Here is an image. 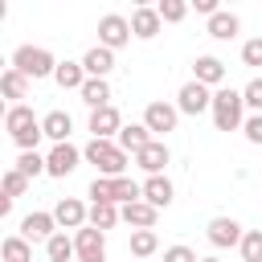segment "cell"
<instances>
[{
	"label": "cell",
	"instance_id": "6da1fadb",
	"mask_svg": "<svg viewBox=\"0 0 262 262\" xmlns=\"http://www.w3.org/2000/svg\"><path fill=\"white\" fill-rule=\"evenodd\" d=\"M4 131L12 135V143L20 147V151H37V143L45 139V127H41V119L33 115V106H8L4 111Z\"/></svg>",
	"mask_w": 262,
	"mask_h": 262
},
{
	"label": "cell",
	"instance_id": "7a4b0ae2",
	"mask_svg": "<svg viewBox=\"0 0 262 262\" xmlns=\"http://www.w3.org/2000/svg\"><path fill=\"white\" fill-rule=\"evenodd\" d=\"M82 160H90V164L98 168V176H106V180L127 176V151H123L115 139H90V143L82 147Z\"/></svg>",
	"mask_w": 262,
	"mask_h": 262
},
{
	"label": "cell",
	"instance_id": "3957f363",
	"mask_svg": "<svg viewBox=\"0 0 262 262\" xmlns=\"http://www.w3.org/2000/svg\"><path fill=\"white\" fill-rule=\"evenodd\" d=\"M213 123H217V131L246 127V98H242V90H229V86L213 90Z\"/></svg>",
	"mask_w": 262,
	"mask_h": 262
},
{
	"label": "cell",
	"instance_id": "277c9868",
	"mask_svg": "<svg viewBox=\"0 0 262 262\" xmlns=\"http://www.w3.org/2000/svg\"><path fill=\"white\" fill-rule=\"evenodd\" d=\"M57 66H61V61H57L49 49H41V45H20V49L12 53V70H20L29 82H33V78H53Z\"/></svg>",
	"mask_w": 262,
	"mask_h": 262
},
{
	"label": "cell",
	"instance_id": "5b68a950",
	"mask_svg": "<svg viewBox=\"0 0 262 262\" xmlns=\"http://www.w3.org/2000/svg\"><path fill=\"white\" fill-rule=\"evenodd\" d=\"M131 37H135V33H131V20H127V16L106 12V16L98 20V45H102V49H111V53H115V49H123Z\"/></svg>",
	"mask_w": 262,
	"mask_h": 262
},
{
	"label": "cell",
	"instance_id": "8992f818",
	"mask_svg": "<svg viewBox=\"0 0 262 262\" xmlns=\"http://www.w3.org/2000/svg\"><path fill=\"white\" fill-rule=\"evenodd\" d=\"M74 250H78V262H106V233L94 225H82L74 233Z\"/></svg>",
	"mask_w": 262,
	"mask_h": 262
},
{
	"label": "cell",
	"instance_id": "52a82bcc",
	"mask_svg": "<svg viewBox=\"0 0 262 262\" xmlns=\"http://www.w3.org/2000/svg\"><path fill=\"white\" fill-rule=\"evenodd\" d=\"M176 111L180 115H201V111H213V90L201 86V82H184L180 94H176Z\"/></svg>",
	"mask_w": 262,
	"mask_h": 262
},
{
	"label": "cell",
	"instance_id": "ba28073f",
	"mask_svg": "<svg viewBox=\"0 0 262 262\" xmlns=\"http://www.w3.org/2000/svg\"><path fill=\"white\" fill-rule=\"evenodd\" d=\"M176 119H180V111H176L172 102H147V111H143V127H147L151 135L176 131Z\"/></svg>",
	"mask_w": 262,
	"mask_h": 262
},
{
	"label": "cell",
	"instance_id": "9c48e42d",
	"mask_svg": "<svg viewBox=\"0 0 262 262\" xmlns=\"http://www.w3.org/2000/svg\"><path fill=\"white\" fill-rule=\"evenodd\" d=\"M205 237L217 246V250H225V246H242V237H246V229L233 221V217H213L209 225H205Z\"/></svg>",
	"mask_w": 262,
	"mask_h": 262
},
{
	"label": "cell",
	"instance_id": "30bf717a",
	"mask_svg": "<svg viewBox=\"0 0 262 262\" xmlns=\"http://www.w3.org/2000/svg\"><path fill=\"white\" fill-rule=\"evenodd\" d=\"M78 164H82V151H78L74 143H53V151L45 156V168H49V176H57V180L70 176Z\"/></svg>",
	"mask_w": 262,
	"mask_h": 262
},
{
	"label": "cell",
	"instance_id": "8fae6325",
	"mask_svg": "<svg viewBox=\"0 0 262 262\" xmlns=\"http://www.w3.org/2000/svg\"><path fill=\"white\" fill-rule=\"evenodd\" d=\"M53 217H57V225H61V229H74V233H78V229L90 221V209H86L78 196H61V201L53 205Z\"/></svg>",
	"mask_w": 262,
	"mask_h": 262
},
{
	"label": "cell",
	"instance_id": "7c38bea8",
	"mask_svg": "<svg viewBox=\"0 0 262 262\" xmlns=\"http://www.w3.org/2000/svg\"><path fill=\"white\" fill-rule=\"evenodd\" d=\"M192 82H201V86H217L221 90V82H225V61L221 57H213V53H205V57H196L192 61Z\"/></svg>",
	"mask_w": 262,
	"mask_h": 262
},
{
	"label": "cell",
	"instance_id": "4fadbf2b",
	"mask_svg": "<svg viewBox=\"0 0 262 262\" xmlns=\"http://www.w3.org/2000/svg\"><path fill=\"white\" fill-rule=\"evenodd\" d=\"M168 160H172V156H168V143H164V139H151L143 151H135V164H139L147 176H164Z\"/></svg>",
	"mask_w": 262,
	"mask_h": 262
},
{
	"label": "cell",
	"instance_id": "5bb4252c",
	"mask_svg": "<svg viewBox=\"0 0 262 262\" xmlns=\"http://www.w3.org/2000/svg\"><path fill=\"white\" fill-rule=\"evenodd\" d=\"M53 233H57V217L53 213H29L20 221V237L25 242H49Z\"/></svg>",
	"mask_w": 262,
	"mask_h": 262
},
{
	"label": "cell",
	"instance_id": "9a60e30c",
	"mask_svg": "<svg viewBox=\"0 0 262 262\" xmlns=\"http://www.w3.org/2000/svg\"><path fill=\"white\" fill-rule=\"evenodd\" d=\"M119 131H123V115L115 111V106H102V111H90V135L94 139H119Z\"/></svg>",
	"mask_w": 262,
	"mask_h": 262
},
{
	"label": "cell",
	"instance_id": "2e32d148",
	"mask_svg": "<svg viewBox=\"0 0 262 262\" xmlns=\"http://www.w3.org/2000/svg\"><path fill=\"white\" fill-rule=\"evenodd\" d=\"M119 213H123V221H127L131 229H156V217H160V209L147 205V201H131V205H123Z\"/></svg>",
	"mask_w": 262,
	"mask_h": 262
},
{
	"label": "cell",
	"instance_id": "e0dca14e",
	"mask_svg": "<svg viewBox=\"0 0 262 262\" xmlns=\"http://www.w3.org/2000/svg\"><path fill=\"white\" fill-rule=\"evenodd\" d=\"M160 29H164V20H160V12H156V8H147V4H143V8H135V12H131V33H135L139 41H151Z\"/></svg>",
	"mask_w": 262,
	"mask_h": 262
},
{
	"label": "cell",
	"instance_id": "ac0fdd59",
	"mask_svg": "<svg viewBox=\"0 0 262 262\" xmlns=\"http://www.w3.org/2000/svg\"><path fill=\"white\" fill-rule=\"evenodd\" d=\"M82 70H86V78H106V74L115 70V53H111V49H102V45H94V49H86Z\"/></svg>",
	"mask_w": 262,
	"mask_h": 262
},
{
	"label": "cell",
	"instance_id": "d6986e66",
	"mask_svg": "<svg viewBox=\"0 0 262 262\" xmlns=\"http://www.w3.org/2000/svg\"><path fill=\"white\" fill-rule=\"evenodd\" d=\"M78 94H82V102H86L90 111L111 106V82H106V78H86V86H82Z\"/></svg>",
	"mask_w": 262,
	"mask_h": 262
},
{
	"label": "cell",
	"instance_id": "ffe728a7",
	"mask_svg": "<svg viewBox=\"0 0 262 262\" xmlns=\"http://www.w3.org/2000/svg\"><path fill=\"white\" fill-rule=\"evenodd\" d=\"M41 127H45V139H53V143H70L74 119H70L66 111H49V115L41 119Z\"/></svg>",
	"mask_w": 262,
	"mask_h": 262
},
{
	"label": "cell",
	"instance_id": "44dd1931",
	"mask_svg": "<svg viewBox=\"0 0 262 262\" xmlns=\"http://www.w3.org/2000/svg\"><path fill=\"white\" fill-rule=\"evenodd\" d=\"M115 143H119L123 151H131V156H135V151H143V147L151 143V131H147L143 123H123V131H119V139H115Z\"/></svg>",
	"mask_w": 262,
	"mask_h": 262
},
{
	"label": "cell",
	"instance_id": "7402d4cb",
	"mask_svg": "<svg viewBox=\"0 0 262 262\" xmlns=\"http://www.w3.org/2000/svg\"><path fill=\"white\" fill-rule=\"evenodd\" d=\"M143 201L156 205V209H168L172 205V180L168 176H147L143 180Z\"/></svg>",
	"mask_w": 262,
	"mask_h": 262
},
{
	"label": "cell",
	"instance_id": "603a6c76",
	"mask_svg": "<svg viewBox=\"0 0 262 262\" xmlns=\"http://www.w3.org/2000/svg\"><path fill=\"white\" fill-rule=\"evenodd\" d=\"M237 29H242V20H237L233 12H217V16H209V25H205V33H209L213 41H233Z\"/></svg>",
	"mask_w": 262,
	"mask_h": 262
},
{
	"label": "cell",
	"instance_id": "cb8c5ba5",
	"mask_svg": "<svg viewBox=\"0 0 262 262\" xmlns=\"http://www.w3.org/2000/svg\"><path fill=\"white\" fill-rule=\"evenodd\" d=\"M53 82H57L61 90H82V86H86V70H82V61H61L57 74H53Z\"/></svg>",
	"mask_w": 262,
	"mask_h": 262
},
{
	"label": "cell",
	"instance_id": "d4e9b609",
	"mask_svg": "<svg viewBox=\"0 0 262 262\" xmlns=\"http://www.w3.org/2000/svg\"><path fill=\"white\" fill-rule=\"evenodd\" d=\"M0 86H4V98H12V106H20V98L29 94V78L20 74V70H4V78H0Z\"/></svg>",
	"mask_w": 262,
	"mask_h": 262
},
{
	"label": "cell",
	"instance_id": "484cf974",
	"mask_svg": "<svg viewBox=\"0 0 262 262\" xmlns=\"http://www.w3.org/2000/svg\"><path fill=\"white\" fill-rule=\"evenodd\" d=\"M111 192H115V205H131V201H143V184H135L131 176H119V180H111Z\"/></svg>",
	"mask_w": 262,
	"mask_h": 262
},
{
	"label": "cell",
	"instance_id": "4316f807",
	"mask_svg": "<svg viewBox=\"0 0 262 262\" xmlns=\"http://www.w3.org/2000/svg\"><path fill=\"white\" fill-rule=\"evenodd\" d=\"M115 221H123V213H119V205H90V221L86 225H94V229H115Z\"/></svg>",
	"mask_w": 262,
	"mask_h": 262
},
{
	"label": "cell",
	"instance_id": "83f0119b",
	"mask_svg": "<svg viewBox=\"0 0 262 262\" xmlns=\"http://www.w3.org/2000/svg\"><path fill=\"white\" fill-rule=\"evenodd\" d=\"M156 250H160L156 229H131V254H135V258H151Z\"/></svg>",
	"mask_w": 262,
	"mask_h": 262
},
{
	"label": "cell",
	"instance_id": "f1b7e54d",
	"mask_svg": "<svg viewBox=\"0 0 262 262\" xmlns=\"http://www.w3.org/2000/svg\"><path fill=\"white\" fill-rule=\"evenodd\" d=\"M45 254H49V262H70V258H78L74 237H66V233H53V237L45 242Z\"/></svg>",
	"mask_w": 262,
	"mask_h": 262
},
{
	"label": "cell",
	"instance_id": "f546056e",
	"mask_svg": "<svg viewBox=\"0 0 262 262\" xmlns=\"http://www.w3.org/2000/svg\"><path fill=\"white\" fill-rule=\"evenodd\" d=\"M4 258L8 262H33V242H25L20 233L4 237Z\"/></svg>",
	"mask_w": 262,
	"mask_h": 262
},
{
	"label": "cell",
	"instance_id": "4dcf8cb0",
	"mask_svg": "<svg viewBox=\"0 0 262 262\" xmlns=\"http://www.w3.org/2000/svg\"><path fill=\"white\" fill-rule=\"evenodd\" d=\"M16 172H25V176L33 180V176H41V172H49V168H45V156H41V151H20V156H16Z\"/></svg>",
	"mask_w": 262,
	"mask_h": 262
},
{
	"label": "cell",
	"instance_id": "1f68e13d",
	"mask_svg": "<svg viewBox=\"0 0 262 262\" xmlns=\"http://www.w3.org/2000/svg\"><path fill=\"white\" fill-rule=\"evenodd\" d=\"M237 250H242V262H262V229H246Z\"/></svg>",
	"mask_w": 262,
	"mask_h": 262
},
{
	"label": "cell",
	"instance_id": "d6a6232c",
	"mask_svg": "<svg viewBox=\"0 0 262 262\" xmlns=\"http://www.w3.org/2000/svg\"><path fill=\"white\" fill-rule=\"evenodd\" d=\"M156 12H160V20H164V25H176V20H184V16H188V4H184V0H160V4H156Z\"/></svg>",
	"mask_w": 262,
	"mask_h": 262
},
{
	"label": "cell",
	"instance_id": "836d02e7",
	"mask_svg": "<svg viewBox=\"0 0 262 262\" xmlns=\"http://www.w3.org/2000/svg\"><path fill=\"white\" fill-rule=\"evenodd\" d=\"M25 188H29V176L16 172V168H8V172H4V196L16 201V196H25Z\"/></svg>",
	"mask_w": 262,
	"mask_h": 262
},
{
	"label": "cell",
	"instance_id": "e575fe53",
	"mask_svg": "<svg viewBox=\"0 0 262 262\" xmlns=\"http://www.w3.org/2000/svg\"><path fill=\"white\" fill-rule=\"evenodd\" d=\"M242 98H246V106H250V111H258V115H262V78H250V82H246V90H242Z\"/></svg>",
	"mask_w": 262,
	"mask_h": 262
},
{
	"label": "cell",
	"instance_id": "d590c367",
	"mask_svg": "<svg viewBox=\"0 0 262 262\" xmlns=\"http://www.w3.org/2000/svg\"><path fill=\"white\" fill-rule=\"evenodd\" d=\"M242 61H246V66H254V70L262 66V37H250V41L242 45Z\"/></svg>",
	"mask_w": 262,
	"mask_h": 262
},
{
	"label": "cell",
	"instance_id": "8d00e7d4",
	"mask_svg": "<svg viewBox=\"0 0 262 262\" xmlns=\"http://www.w3.org/2000/svg\"><path fill=\"white\" fill-rule=\"evenodd\" d=\"M164 262H201V258H196V250H188V246H168V250H164Z\"/></svg>",
	"mask_w": 262,
	"mask_h": 262
},
{
	"label": "cell",
	"instance_id": "74e56055",
	"mask_svg": "<svg viewBox=\"0 0 262 262\" xmlns=\"http://www.w3.org/2000/svg\"><path fill=\"white\" fill-rule=\"evenodd\" d=\"M242 131H246V139H250V143H262V115H250Z\"/></svg>",
	"mask_w": 262,
	"mask_h": 262
},
{
	"label": "cell",
	"instance_id": "f35d334b",
	"mask_svg": "<svg viewBox=\"0 0 262 262\" xmlns=\"http://www.w3.org/2000/svg\"><path fill=\"white\" fill-rule=\"evenodd\" d=\"M192 8L196 12H205V16H217L221 8H217V0H192Z\"/></svg>",
	"mask_w": 262,
	"mask_h": 262
},
{
	"label": "cell",
	"instance_id": "ab89813d",
	"mask_svg": "<svg viewBox=\"0 0 262 262\" xmlns=\"http://www.w3.org/2000/svg\"><path fill=\"white\" fill-rule=\"evenodd\" d=\"M201 262H221V258H201Z\"/></svg>",
	"mask_w": 262,
	"mask_h": 262
}]
</instances>
